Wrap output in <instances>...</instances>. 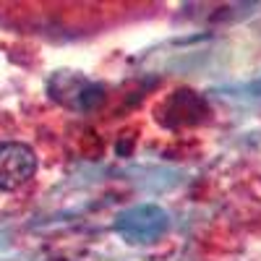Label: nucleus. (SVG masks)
I'll list each match as a JSON object with an SVG mask.
<instances>
[{
	"mask_svg": "<svg viewBox=\"0 0 261 261\" xmlns=\"http://www.w3.org/2000/svg\"><path fill=\"white\" fill-rule=\"evenodd\" d=\"M37 170V157L27 144H0V191L21 188Z\"/></svg>",
	"mask_w": 261,
	"mask_h": 261,
	"instance_id": "nucleus-1",
	"label": "nucleus"
},
{
	"mask_svg": "<svg viewBox=\"0 0 261 261\" xmlns=\"http://www.w3.org/2000/svg\"><path fill=\"white\" fill-rule=\"evenodd\" d=\"M165 227H167V217L160 209H154V206H139V209L120 217L123 235L134 238V241H139V243L160 238L165 232Z\"/></svg>",
	"mask_w": 261,
	"mask_h": 261,
	"instance_id": "nucleus-2",
	"label": "nucleus"
}]
</instances>
